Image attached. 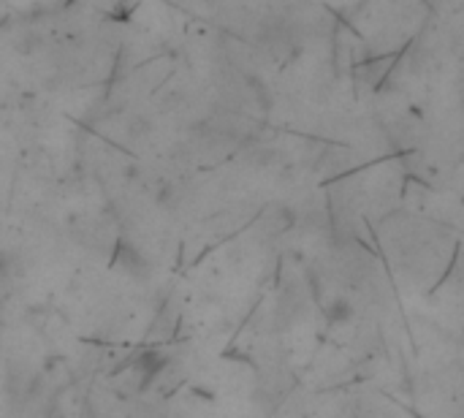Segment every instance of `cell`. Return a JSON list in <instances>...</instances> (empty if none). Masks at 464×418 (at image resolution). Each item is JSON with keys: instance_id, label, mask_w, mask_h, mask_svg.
I'll use <instances>...</instances> for the list:
<instances>
[{"instance_id": "1", "label": "cell", "mask_w": 464, "mask_h": 418, "mask_svg": "<svg viewBox=\"0 0 464 418\" xmlns=\"http://www.w3.org/2000/svg\"><path fill=\"white\" fill-rule=\"evenodd\" d=\"M130 367L141 375V386H147V384H152V381L169 367V356H166L163 351H158V348H150V351H141V354L133 359Z\"/></svg>"}]
</instances>
